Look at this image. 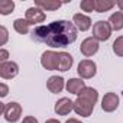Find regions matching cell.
<instances>
[{"instance_id":"6da1fadb","label":"cell","mask_w":123,"mask_h":123,"mask_svg":"<svg viewBox=\"0 0 123 123\" xmlns=\"http://www.w3.org/2000/svg\"><path fill=\"white\" fill-rule=\"evenodd\" d=\"M48 46H68L77 39V28L68 20H55L45 26H38L32 33Z\"/></svg>"},{"instance_id":"7a4b0ae2","label":"cell","mask_w":123,"mask_h":123,"mask_svg":"<svg viewBox=\"0 0 123 123\" xmlns=\"http://www.w3.org/2000/svg\"><path fill=\"white\" fill-rule=\"evenodd\" d=\"M41 64L48 71L59 70V52H54V51L43 52L41 56Z\"/></svg>"},{"instance_id":"3957f363","label":"cell","mask_w":123,"mask_h":123,"mask_svg":"<svg viewBox=\"0 0 123 123\" xmlns=\"http://www.w3.org/2000/svg\"><path fill=\"white\" fill-rule=\"evenodd\" d=\"M111 26L109 22L98 20L93 25V38L97 41H107L111 35Z\"/></svg>"},{"instance_id":"277c9868","label":"cell","mask_w":123,"mask_h":123,"mask_svg":"<svg viewBox=\"0 0 123 123\" xmlns=\"http://www.w3.org/2000/svg\"><path fill=\"white\" fill-rule=\"evenodd\" d=\"M93 109H94V103H91L90 100L84 98V97H77V100L74 101V111L80 116H84V117H88L91 113H93Z\"/></svg>"},{"instance_id":"5b68a950","label":"cell","mask_w":123,"mask_h":123,"mask_svg":"<svg viewBox=\"0 0 123 123\" xmlns=\"http://www.w3.org/2000/svg\"><path fill=\"white\" fill-rule=\"evenodd\" d=\"M78 75L81 78H93L96 75V71H97V67L93 61L90 59H83L81 62L78 64Z\"/></svg>"},{"instance_id":"8992f818","label":"cell","mask_w":123,"mask_h":123,"mask_svg":"<svg viewBox=\"0 0 123 123\" xmlns=\"http://www.w3.org/2000/svg\"><path fill=\"white\" fill-rule=\"evenodd\" d=\"M20 114H22V107H20L19 103L12 101V103H7V104H6L3 116H5V119H6L7 122H12V123L18 122L19 117H20Z\"/></svg>"},{"instance_id":"52a82bcc","label":"cell","mask_w":123,"mask_h":123,"mask_svg":"<svg viewBox=\"0 0 123 123\" xmlns=\"http://www.w3.org/2000/svg\"><path fill=\"white\" fill-rule=\"evenodd\" d=\"M19 73V67L16 62H12V61H7V62L0 64V75L5 80H10L13 77H16Z\"/></svg>"},{"instance_id":"ba28073f","label":"cell","mask_w":123,"mask_h":123,"mask_svg":"<svg viewBox=\"0 0 123 123\" xmlns=\"http://www.w3.org/2000/svg\"><path fill=\"white\" fill-rule=\"evenodd\" d=\"M80 51L83 55L86 56H93L97 51H98V41L94 39L93 36L91 38H87L81 42V46H80Z\"/></svg>"},{"instance_id":"9c48e42d","label":"cell","mask_w":123,"mask_h":123,"mask_svg":"<svg viewBox=\"0 0 123 123\" xmlns=\"http://www.w3.org/2000/svg\"><path fill=\"white\" fill-rule=\"evenodd\" d=\"M119 106V97L116 93H107L104 94L103 100H101V109L107 113L110 111H114Z\"/></svg>"},{"instance_id":"30bf717a","label":"cell","mask_w":123,"mask_h":123,"mask_svg":"<svg viewBox=\"0 0 123 123\" xmlns=\"http://www.w3.org/2000/svg\"><path fill=\"white\" fill-rule=\"evenodd\" d=\"M26 20L29 22V25H35V23H41L45 20V13L42 9L39 7H29L26 10Z\"/></svg>"},{"instance_id":"8fae6325","label":"cell","mask_w":123,"mask_h":123,"mask_svg":"<svg viewBox=\"0 0 123 123\" xmlns=\"http://www.w3.org/2000/svg\"><path fill=\"white\" fill-rule=\"evenodd\" d=\"M71 110H74V103L67 98V97H62V98H59L56 103H55V111L59 114V116H65L68 114Z\"/></svg>"},{"instance_id":"7c38bea8","label":"cell","mask_w":123,"mask_h":123,"mask_svg":"<svg viewBox=\"0 0 123 123\" xmlns=\"http://www.w3.org/2000/svg\"><path fill=\"white\" fill-rule=\"evenodd\" d=\"M73 22H74L75 28L80 29V31H83V32L84 31H88L90 26H91V19L88 16L83 15V13H75L73 16Z\"/></svg>"},{"instance_id":"4fadbf2b","label":"cell","mask_w":123,"mask_h":123,"mask_svg":"<svg viewBox=\"0 0 123 123\" xmlns=\"http://www.w3.org/2000/svg\"><path fill=\"white\" fill-rule=\"evenodd\" d=\"M46 87L51 93H61L64 88V78L62 77H58V75H52L48 83H46Z\"/></svg>"},{"instance_id":"5bb4252c","label":"cell","mask_w":123,"mask_h":123,"mask_svg":"<svg viewBox=\"0 0 123 123\" xmlns=\"http://www.w3.org/2000/svg\"><path fill=\"white\" fill-rule=\"evenodd\" d=\"M84 88H86V84L80 78H71L70 81H67V90H68V93H73V94L78 96Z\"/></svg>"},{"instance_id":"9a60e30c","label":"cell","mask_w":123,"mask_h":123,"mask_svg":"<svg viewBox=\"0 0 123 123\" xmlns=\"http://www.w3.org/2000/svg\"><path fill=\"white\" fill-rule=\"evenodd\" d=\"M74 59L68 52H59V71H68L73 67Z\"/></svg>"},{"instance_id":"2e32d148","label":"cell","mask_w":123,"mask_h":123,"mask_svg":"<svg viewBox=\"0 0 123 123\" xmlns=\"http://www.w3.org/2000/svg\"><path fill=\"white\" fill-rule=\"evenodd\" d=\"M109 23L113 31H120L123 29V12H116L110 16Z\"/></svg>"},{"instance_id":"e0dca14e","label":"cell","mask_w":123,"mask_h":123,"mask_svg":"<svg viewBox=\"0 0 123 123\" xmlns=\"http://www.w3.org/2000/svg\"><path fill=\"white\" fill-rule=\"evenodd\" d=\"M61 2H54V0H46V2H42V0H36L35 6L39 9H46V10H58L61 7Z\"/></svg>"},{"instance_id":"ac0fdd59","label":"cell","mask_w":123,"mask_h":123,"mask_svg":"<svg viewBox=\"0 0 123 123\" xmlns=\"http://www.w3.org/2000/svg\"><path fill=\"white\" fill-rule=\"evenodd\" d=\"M29 22L26 20V19H16L15 22H13V28H15V31L18 32V33H22V35H25V33H28L29 32Z\"/></svg>"},{"instance_id":"d6986e66","label":"cell","mask_w":123,"mask_h":123,"mask_svg":"<svg viewBox=\"0 0 123 123\" xmlns=\"http://www.w3.org/2000/svg\"><path fill=\"white\" fill-rule=\"evenodd\" d=\"M114 5H116V2H111V0H96V12H98V13L107 12Z\"/></svg>"},{"instance_id":"ffe728a7","label":"cell","mask_w":123,"mask_h":123,"mask_svg":"<svg viewBox=\"0 0 123 123\" xmlns=\"http://www.w3.org/2000/svg\"><path fill=\"white\" fill-rule=\"evenodd\" d=\"M15 9V3L10 0H2L0 2V13L2 15H9Z\"/></svg>"},{"instance_id":"44dd1931","label":"cell","mask_w":123,"mask_h":123,"mask_svg":"<svg viewBox=\"0 0 123 123\" xmlns=\"http://www.w3.org/2000/svg\"><path fill=\"white\" fill-rule=\"evenodd\" d=\"M113 51L116 55L123 56V36H119L114 42H113Z\"/></svg>"},{"instance_id":"7402d4cb","label":"cell","mask_w":123,"mask_h":123,"mask_svg":"<svg viewBox=\"0 0 123 123\" xmlns=\"http://www.w3.org/2000/svg\"><path fill=\"white\" fill-rule=\"evenodd\" d=\"M80 7L84 12H93L96 10V0H83L80 3Z\"/></svg>"},{"instance_id":"603a6c76","label":"cell","mask_w":123,"mask_h":123,"mask_svg":"<svg viewBox=\"0 0 123 123\" xmlns=\"http://www.w3.org/2000/svg\"><path fill=\"white\" fill-rule=\"evenodd\" d=\"M0 32H2V39H0V45H5L6 41H7V29L5 26L0 28Z\"/></svg>"},{"instance_id":"cb8c5ba5","label":"cell","mask_w":123,"mask_h":123,"mask_svg":"<svg viewBox=\"0 0 123 123\" xmlns=\"http://www.w3.org/2000/svg\"><path fill=\"white\" fill-rule=\"evenodd\" d=\"M7 56H9V54H7L6 49H2V51H0V64L7 62Z\"/></svg>"},{"instance_id":"d4e9b609","label":"cell","mask_w":123,"mask_h":123,"mask_svg":"<svg viewBox=\"0 0 123 123\" xmlns=\"http://www.w3.org/2000/svg\"><path fill=\"white\" fill-rule=\"evenodd\" d=\"M7 91H9V90H7V87H6V84L2 83V84H0V96H2V97H6V96H7Z\"/></svg>"},{"instance_id":"484cf974","label":"cell","mask_w":123,"mask_h":123,"mask_svg":"<svg viewBox=\"0 0 123 123\" xmlns=\"http://www.w3.org/2000/svg\"><path fill=\"white\" fill-rule=\"evenodd\" d=\"M22 123H38V120L33 117V116H26L25 119H23V122Z\"/></svg>"},{"instance_id":"4316f807","label":"cell","mask_w":123,"mask_h":123,"mask_svg":"<svg viewBox=\"0 0 123 123\" xmlns=\"http://www.w3.org/2000/svg\"><path fill=\"white\" fill-rule=\"evenodd\" d=\"M116 5L119 6V9H120V12H123V0H119V2H116Z\"/></svg>"},{"instance_id":"83f0119b","label":"cell","mask_w":123,"mask_h":123,"mask_svg":"<svg viewBox=\"0 0 123 123\" xmlns=\"http://www.w3.org/2000/svg\"><path fill=\"white\" fill-rule=\"evenodd\" d=\"M65 123H81L80 120H77V119H70V120H67Z\"/></svg>"},{"instance_id":"f1b7e54d","label":"cell","mask_w":123,"mask_h":123,"mask_svg":"<svg viewBox=\"0 0 123 123\" xmlns=\"http://www.w3.org/2000/svg\"><path fill=\"white\" fill-rule=\"evenodd\" d=\"M45 123H59L58 120H55V119H49V120H46Z\"/></svg>"}]
</instances>
